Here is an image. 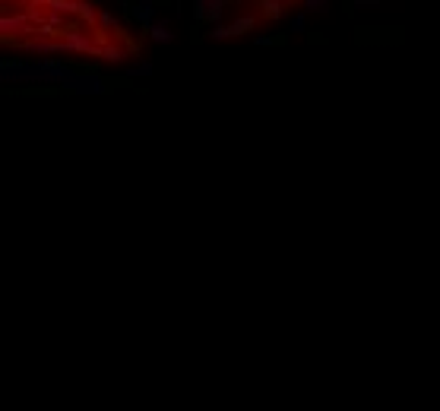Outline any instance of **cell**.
I'll return each instance as SVG.
<instances>
[{
  "label": "cell",
  "mask_w": 440,
  "mask_h": 411,
  "mask_svg": "<svg viewBox=\"0 0 440 411\" xmlns=\"http://www.w3.org/2000/svg\"><path fill=\"white\" fill-rule=\"evenodd\" d=\"M304 29V16L298 13V16H292V32H301Z\"/></svg>",
  "instance_id": "5"
},
{
  "label": "cell",
  "mask_w": 440,
  "mask_h": 411,
  "mask_svg": "<svg viewBox=\"0 0 440 411\" xmlns=\"http://www.w3.org/2000/svg\"><path fill=\"white\" fill-rule=\"evenodd\" d=\"M171 29H168V23H152V42H171Z\"/></svg>",
  "instance_id": "3"
},
{
  "label": "cell",
  "mask_w": 440,
  "mask_h": 411,
  "mask_svg": "<svg viewBox=\"0 0 440 411\" xmlns=\"http://www.w3.org/2000/svg\"><path fill=\"white\" fill-rule=\"evenodd\" d=\"M225 10V0H193L196 19H219Z\"/></svg>",
  "instance_id": "1"
},
{
  "label": "cell",
  "mask_w": 440,
  "mask_h": 411,
  "mask_svg": "<svg viewBox=\"0 0 440 411\" xmlns=\"http://www.w3.org/2000/svg\"><path fill=\"white\" fill-rule=\"evenodd\" d=\"M304 10H308V13H327L329 10V0H304Z\"/></svg>",
  "instance_id": "4"
},
{
  "label": "cell",
  "mask_w": 440,
  "mask_h": 411,
  "mask_svg": "<svg viewBox=\"0 0 440 411\" xmlns=\"http://www.w3.org/2000/svg\"><path fill=\"white\" fill-rule=\"evenodd\" d=\"M358 6H380V0H358Z\"/></svg>",
  "instance_id": "6"
},
{
  "label": "cell",
  "mask_w": 440,
  "mask_h": 411,
  "mask_svg": "<svg viewBox=\"0 0 440 411\" xmlns=\"http://www.w3.org/2000/svg\"><path fill=\"white\" fill-rule=\"evenodd\" d=\"M133 16H137L143 25H152L155 4H152V0H140V4H133Z\"/></svg>",
  "instance_id": "2"
}]
</instances>
